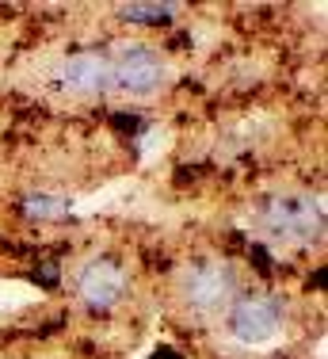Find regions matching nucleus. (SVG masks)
I'll use <instances>...</instances> for the list:
<instances>
[{
	"label": "nucleus",
	"mask_w": 328,
	"mask_h": 359,
	"mask_svg": "<svg viewBox=\"0 0 328 359\" xmlns=\"http://www.w3.org/2000/svg\"><path fill=\"white\" fill-rule=\"evenodd\" d=\"M282 329V302L275 294H245L229 306V332L240 344H267Z\"/></svg>",
	"instance_id": "obj_1"
},
{
	"label": "nucleus",
	"mask_w": 328,
	"mask_h": 359,
	"mask_svg": "<svg viewBox=\"0 0 328 359\" xmlns=\"http://www.w3.org/2000/svg\"><path fill=\"white\" fill-rule=\"evenodd\" d=\"M184 294L198 313H221L237 294V271L229 260H203L187 271Z\"/></svg>",
	"instance_id": "obj_2"
},
{
	"label": "nucleus",
	"mask_w": 328,
	"mask_h": 359,
	"mask_svg": "<svg viewBox=\"0 0 328 359\" xmlns=\"http://www.w3.org/2000/svg\"><path fill=\"white\" fill-rule=\"evenodd\" d=\"M321 222H324L321 203L313 207L301 195H275L267 203V226L279 237H287V241H313V237H321Z\"/></svg>",
	"instance_id": "obj_3"
},
{
	"label": "nucleus",
	"mask_w": 328,
	"mask_h": 359,
	"mask_svg": "<svg viewBox=\"0 0 328 359\" xmlns=\"http://www.w3.org/2000/svg\"><path fill=\"white\" fill-rule=\"evenodd\" d=\"M168 76V65L157 50H145V46H134L126 54H118V62H111V84H118L123 92L130 96H149L157 92Z\"/></svg>",
	"instance_id": "obj_4"
},
{
	"label": "nucleus",
	"mask_w": 328,
	"mask_h": 359,
	"mask_svg": "<svg viewBox=\"0 0 328 359\" xmlns=\"http://www.w3.org/2000/svg\"><path fill=\"white\" fill-rule=\"evenodd\" d=\"M76 290H81V298L92 310H111L126 294V276L115 260H92V264H84Z\"/></svg>",
	"instance_id": "obj_5"
},
{
	"label": "nucleus",
	"mask_w": 328,
	"mask_h": 359,
	"mask_svg": "<svg viewBox=\"0 0 328 359\" xmlns=\"http://www.w3.org/2000/svg\"><path fill=\"white\" fill-rule=\"evenodd\" d=\"M62 81L69 92H81V96H100L111 88V62L96 50H81L62 65Z\"/></svg>",
	"instance_id": "obj_6"
},
{
	"label": "nucleus",
	"mask_w": 328,
	"mask_h": 359,
	"mask_svg": "<svg viewBox=\"0 0 328 359\" xmlns=\"http://www.w3.org/2000/svg\"><path fill=\"white\" fill-rule=\"evenodd\" d=\"M118 15L130 23H145V27H160V23L176 20L179 4H168V0H134V4H118Z\"/></svg>",
	"instance_id": "obj_7"
},
{
	"label": "nucleus",
	"mask_w": 328,
	"mask_h": 359,
	"mask_svg": "<svg viewBox=\"0 0 328 359\" xmlns=\"http://www.w3.org/2000/svg\"><path fill=\"white\" fill-rule=\"evenodd\" d=\"M27 215H31V218H50V215H62V203H50L46 195H31V199H27Z\"/></svg>",
	"instance_id": "obj_8"
},
{
	"label": "nucleus",
	"mask_w": 328,
	"mask_h": 359,
	"mask_svg": "<svg viewBox=\"0 0 328 359\" xmlns=\"http://www.w3.org/2000/svg\"><path fill=\"white\" fill-rule=\"evenodd\" d=\"M115 126L118 130H142V118L137 115H115Z\"/></svg>",
	"instance_id": "obj_9"
},
{
	"label": "nucleus",
	"mask_w": 328,
	"mask_h": 359,
	"mask_svg": "<svg viewBox=\"0 0 328 359\" xmlns=\"http://www.w3.org/2000/svg\"><path fill=\"white\" fill-rule=\"evenodd\" d=\"M39 276H42V283H50V287L57 283V268H54V264H42V271H34V279H39Z\"/></svg>",
	"instance_id": "obj_10"
},
{
	"label": "nucleus",
	"mask_w": 328,
	"mask_h": 359,
	"mask_svg": "<svg viewBox=\"0 0 328 359\" xmlns=\"http://www.w3.org/2000/svg\"><path fill=\"white\" fill-rule=\"evenodd\" d=\"M248 256H252V260H256V268H260V271H271V260H267V252L260 249V245H256V249L248 252Z\"/></svg>",
	"instance_id": "obj_11"
},
{
	"label": "nucleus",
	"mask_w": 328,
	"mask_h": 359,
	"mask_svg": "<svg viewBox=\"0 0 328 359\" xmlns=\"http://www.w3.org/2000/svg\"><path fill=\"white\" fill-rule=\"evenodd\" d=\"M153 359H179V355H176V352H168V348H160V352L153 355Z\"/></svg>",
	"instance_id": "obj_12"
}]
</instances>
